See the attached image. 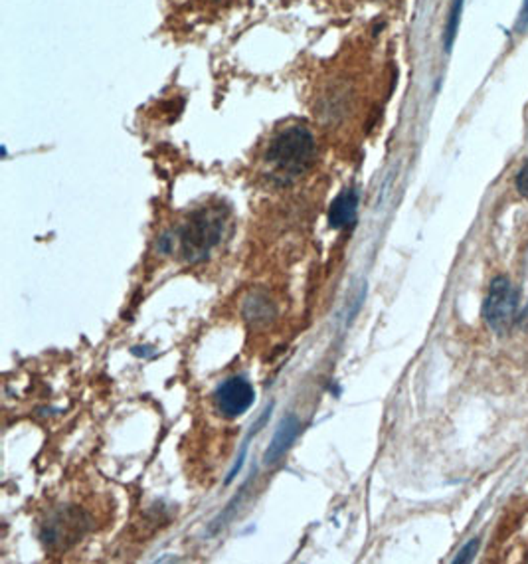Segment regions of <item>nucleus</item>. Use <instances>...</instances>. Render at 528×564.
Segmentation results:
<instances>
[{
	"mask_svg": "<svg viewBox=\"0 0 528 564\" xmlns=\"http://www.w3.org/2000/svg\"><path fill=\"white\" fill-rule=\"evenodd\" d=\"M477 551H479V539H471V541L465 544V547L457 552V557L454 559V562H456V564L471 562V560H473L475 554H477Z\"/></svg>",
	"mask_w": 528,
	"mask_h": 564,
	"instance_id": "nucleus-8",
	"label": "nucleus"
},
{
	"mask_svg": "<svg viewBox=\"0 0 528 564\" xmlns=\"http://www.w3.org/2000/svg\"><path fill=\"white\" fill-rule=\"evenodd\" d=\"M218 3H220V0H218Z\"/></svg>",
	"mask_w": 528,
	"mask_h": 564,
	"instance_id": "nucleus-12",
	"label": "nucleus"
},
{
	"mask_svg": "<svg viewBox=\"0 0 528 564\" xmlns=\"http://www.w3.org/2000/svg\"><path fill=\"white\" fill-rule=\"evenodd\" d=\"M299 430H301V424L294 414H289L287 418H283L276 432V436H273L271 444L266 451V456H263V462H266L268 466L279 462V459L285 456V451L291 448V444H294L295 438L299 436Z\"/></svg>",
	"mask_w": 528,
	"mask_h": 564,
	"instance_id": "nucleus-5",
	"label": "nucleus"
},
{
	"mask_svg": "<svg viewBox=\"0 0 528 564\" xmlns=\"http://www.w3.org/2000/svg\"><path fill=\"white\" fill-rule=\"evenodd\" d=\"M356 212H358V194L353 188H346L341 194L336 196L331 204V210H328V224L335 230H345L351 228L356 222Z\"/></svg>",
	"mask_w": 528,
	"mask_h": 564,
	"instance_id": "nucleus-6",
	"label": "nucleus"
},
{
	"mask_svg": "<svg viewBox=\"0 0 528 564\" xmlns=\"http://www.w3.org/2000/svg\"><path fill=\"white\" fill-rule=\"evenodd\" d=\"M516 191L521 194H528V161L521 168V173L516 175Z\"/></svg>",
	"mask_w": 528,
	"mask_h": 564,
	"instance_id": "nucleus-9",
	"label": "nucleus"
},
{
	"mask_svg": "<svg viewBox=\"0 0 528 564\" xmlns=\"http://www.w3.org/2000/svg\"><path fill=\"white\" fill-rule=\"evenodd\" d=\"M253 400H256V390L250 380L242 379V376H232L216 390V406L226 418H238L246 414Z\"/></svg>",
	"mask_w": 528,
	"mask_h": 564,
	"instance_id": "nucleus-4",
	"label": "nucleus"
},
{
	"mask_svg": "<svg viewBox=\"0 0 528 564\" xmlns=\"http://www.w3.org/2000/svg\"><path fill=\"white\" fill-rule=\"evenodd\" d=\"M516 30L518 32L528 30V0H523V8H521V14H518V22H516Z\"/></svg>",
	"mask_w": 528,
	"mask_h": 564,
	"instance_id": "nucleus-10",
	"label": "nucleus"
},
{
	"mask_svg": "<svg viewBox=\"0 0 528 564\" xmlns=\"http://www.w3.org/2000/svg\"><path fill=\"white\" fill-rule=\"evenodd\" d=\"M524 319L528 321V305H526V312H524Z\"/></svg>",
	"mask_w": 528,
	"mask_h": 564,
	"instance_id": "nucleus-11",
	"label": "nucleus"
},
{
	"mask_svg": "<svg viewBox=\"0 0 528 564\" xmlns=\"http://www.w3.org/2000/svg\"><path fill=\"white\" fill-rule=\"evenodd\" d=\"M315 158V137L303 125H291L271 139L268 161L279 175L305 173Z\"/></svg>",
	"mask_w": 528,
	"mask_h": 564,
	"instance_id": "nucleus-1",
	"label": "nucleus"
},
{
	"mask_svg": "<svg viewBox=\"0 0 528 564\" xmlns=\"http://www.w3.org/2000/svg\"><path fill=\"white\" fill-rule=\"evenodd\" d=\"M224 220L218 212L200 210L184 224L181 230L183 252L188 260L204 258L218 244Z\"/></svg>",
	"mask_w": 528,
	"mask_h": 564,
	"instance_id": "nucleus-2",
	"label": "nucleus"
},
{
	"mask_svg": "<svg viewBox=\"0 0 528 564\" xmlns=\"http://www.w3.org/2000/svg\"><path fill=\"white\" fill-rule=\"evenodd\" d=\"M461 11H464V0H451L447 26H446V50L447 52L451 50V46H454V42H456V36L459 30V21H461Z\"/></svg>",
	"mask_w": 528,
	"mask_h": 564,
	"instance_id": "nucleus-7",
	"label": "nucleus"
},
{
	"mask_svg": "<svg viewBox=\"0 0 528 564\" xmlns=\"http://www.w3.org/2000/svg\"><path fill=\"white\" fill-rule=\"evenodd\" d=\"M516 307L518 295L515 286L511 284V279L505 276L495 278L491 281V287H489V294L483 303V317L487 325L497 333L507 331L516 315Z\"/></svg>",
	"mask_w": 528,
	"mask_h": 564,
	"instance_id": "nucleus-3",
	"label": "nucleus"
}]
</instances>
